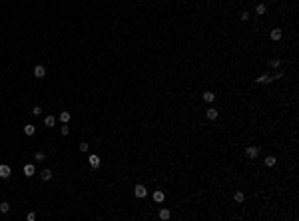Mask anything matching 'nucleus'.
Listing matches in <instances>:
<instances>
[{
    "instance_id": "23",
    "label": "nucleus",
    "mask_w": 299,
    "mask_h": 221,
    "mask_svg": "<svg viewBox=\"0 0 299 221\" xmlns=\"http://www.w3.org/2000/svg\"><path fill=\"white\" fill-rule=\"evenodd\" d=\"M32 114H34V116H40V114H42V108H40V106H34Z\"/></svg>"
},
{
    "instance_id": "25",
    "label": "nucleus",
    "mask_w": 299,
    "mask_h": 221,
    "mask_svg": "<svg viewBox=\"0 0 299 221\" xmlns=\"http://www.w3.org/2000/svg\"><path fill=\"white\" fill-rule=\"evenodd\" d=\"M26 219H28V221H34V219H36V213H34V211H30V213L26 215Z\"/></svg>"
},
{
    "instance_id": "3",
    "label": "nucleus",
    "mask_w": 299,
    "mask_h": 221,
    "mask_svg": "<svg viewBox=\"0 0 299 221\" xmlns=\"http://www.w3.org/2000/svg\"><path fill=\"white\" fill-rule=\"evenodd\" d=\"M88 161H90V166L94 167V169H96V167H100V163H102L100 155H96V154H92V155H90V157H88Z\"/></svg>"
},
{
    "instance_id": "20",
    "label": "nucleus",
    "mask_w": 299,
    "mask_h": 221,
    "mask_svg": "<svg viewBox=\"0 0 299 221\" xmlns=\"http://www.w3.org/2000/svg\"><path fill=\"white\" fill-rule=\"evenodd\" d=\"M255 12H257L259 16H261V14H265V6H263V4H257V6H255Z\"/></svg>"
},
{
    "instance_id": "9",
    "label": "nucleus",
    "mask_w": 299,
    "mask_h": 221,
    "mask_svg": "<svg viewBox=\"0 0 299 221\" xmlns=\"http://www.w3.org/2000/svg\"><path fill=\"white\" fill-rule=\"evenodd\" d=\"M201 98H203V102H208V104H210V102H213V100H215V94H213V92H203V96H201Z\"/></svg>"
},
{
    "instance_id": "2",
    "label": "nucleus",
    "mask_w": 299,
    "mask_h": 221,
    "mask_svg": "<svg viewBox=\"0 0 299 221\" xmlns=\"http://www.w3.org/2000/svg\"><path fill=\"white\" fill-rule=\"evenodd\" d=\"M245 155H247L249 159H255V157L259 155V147H257V145H255V147H253V145H249V147L245 149Z\"/></svg>"
},
{
    "instance_id": "12",
    "label": "nucleus",
    "mask_w": 299,
    "mask_h": 221,
    "mask_svg": "<svg viewBox=\"0 0 299 221\" xmlns=\"http://www.w3.org/2000/svg\"><path fill=\"white\" fill-rule=\"evenodd\" d=\"M205 116H208V120H215L217 118V110L215 108H210V110L205 112Z\"/></svg>"
},
{
    "instance_id": "26",
    "label": "nucleus",
    "mask_w": 299,
    "mask_h": 221,
    "mask_svg": "<svg viewBox=\"0 0 299 221\" xmlns=\"http://www.w3.org/2000/svg\"><path fill=\"white\" fill-rule=\"evenodd\" d=\"M281 76H283V72H275V74L271 76V80H277V78H281Z\"/></svg>"
},
{
    "instance_id": "15",
    "label": "nucleus",
    "mask_w": 299,
    "mask_h": 221,
    "mask_svg": "<svg viewBox=\"0 0 299 221\" xmlns=\"http://www.w3.org/2000/svg\"><path fill=\"white\" fill-rule=\"evenodd\" d=\"M44 123L48 126V128H52V126L56 123V118H54V116H46V118H44Z\"/></svg>"
},
{
    "instance_id": "18",
    "label": "nucleus",
    "mask_w": 299,
    "mask_h": 221,
    "mask_svg": "<svg viewBox=\"0 0 299 221\" xmlns=\"http://www.w3.org/2000/svg\"><path fill=\"white\" fill-rule=\"evenodd\" d=\"M281 38V30L275 28V30H271V40H279Z\"/></svg>"
},
{
    "instance_id": "17",
    "label": "nucleus",
    "mask_w": 299,
    "mask_h": 221,
    "mask_svg": "<svg viewBox=\"0 0 299 221\" xmlns=\"http://www.w3.org/2000/svg\"><path fill=\"white\" fill-rule=\"evenodd\" d=\"M170 209H160V219H170Z\"/></svg>"
},
{
    "instance_id": "14",
    "label": "nucleus",
    "mask_w": 299,
    "mask_h": 221,
    "mask_svg": "<svg viewBox=\"0 0 299 221\" xmlns=\"http://www.w3.org/2000/svg\"><path fill=\"white\" fill-rule=\"evenodd\" d=\"M275 163H277V159L273 157V155H267V157H265V166L267 167H273Z\"/></svg>"
},
{
    "instance_id": "28",
    "label": "nucleus",
    "mask_w": 299,
    "mask_h": 221,
    "mask_svg": "<svg viewBox=\"0 0 299 221\" xmlns=\"http://www.w3.org/2000/svg\"><path fill=\"white\" fill-rule=\"evenodd\" d=\"M241 20H243V22H245V20H249V12H243V14H241Z\"/></svg>"
},
{
    "instance_id": "24",
    "label": "nucleus",
    "mask_w": 299,
    "mask_h": 221,
    "mask_svg": "<svg viewBox=\"0 0 299 221\" xmlns=\"http://www.w3.org/2000/svg\"><path fill=\"white\" fill-rule=\"evenodd\" d=\"M269 64H271V66H273V68H279V66H281V62H279V60H277V58H273V60H271V62H269Z\"/></svg>"
},
{
    "instance_id": "13",
    "label": "nucleus",
    "mask_w": 299,
    "mask_h": 221,
    "mask_svg": "<svg viewBox=\"0 0 299 221\" xmlns=\"http://www.w3.org/2000/svg\"><path fill=\"white\" fill-rule=\"evenodd\" d=\"M40 177H42V181H50V179H52V171H50V169H44V171L40 173Z\"/></svg>"
},
{
    "instance_id": "27",
    "label": "nucleus",
    "mask_w": 299,
    "mask_h": 221,
    "mask_svg": "<svg viewBox=\"0 0 299 221\" xmlns=\"http://www.w3.org/2000/svg\"><path fill=\"white\" fill-rule=\"evenodd\" d=\"M80 152H88V144H80Z\"/></svg>"
},
{
    "instance_id": "6",
    "label": "nucleus",
    "mask_w": 299,
    "mask_h": 221,
    "mask_svg": "<svg viewBox=\"0 0 299 221\" xmlns=\"http://www.w3.org/2000/svg\"><path fill=\"white\" fill-rule=\"evenodd\" d=\"M34 173H36V169H34V166H32V163H26V166H24V175L32 177Z\"/></svg>"
},
{
    "instance_id": "21",
    "label": "nucleus",
    "mask_w": 299,
    "mask_h": 221,
    "mask_svg": "<svg viewBox=\"0 0 299 221\" xmlns=\"http://www.w3.org/2000/svg\"><path fill=\"white\" fill-rule=\"evenodd\" d=\"M60 133H62V135H68V133H70V128H68L66 123H62V128H60Z\"/></svg>"
},
{
    "instance_id": "10",
    "label": "nucleus",
    "mask_w": 299,
    "mask_h": 221,
    "mask_svg": "<svg viewBox=\"0 0 299 221\" xmlns=\"http://www.w3.org/2000/svg\"><path fill=\"white\" fill-rule=\"evenodd\" d=\"M24 133H26V135H34V133H36V128H34L32 123H26V126H24Z\"/></svg>"
},
{
    "instance_id": "16",
    "label": "nucleus",
    "mask_w": 299,
    "mask_h": 221,
    "mask_svg": "<svg viewBox=\"0 0 299 221\" xmlns=\"http://www.w3.org/2000/svg\"><path fill=\"white\" fill-rule=\"evenodd\" d=\"M0 211H2V213H8V211H10V203H8V201H2V203H0Z\"/></svg>"
},
{
    "instance_id": "1",
    "label": "nucleus",
    "mask_w": 299,
    "mask_h": 221,
    "mask_svg": "<svg viewBox=\"0 0 299 221\" xmlns=\"http://www.w3.org/2000/svg\"><path fill=\"white\" fill-rule=\"evenodd\" d=\"M134 195H136V197H140V199H142V197H146V195H148V189H146L144 185L140 183V185H136V187H134Z\"/></svg>"
},
{
    "instance_id": "22",
    "label": "nucleus",
    "mask_w": 299,
    "mask_h": 221,
    "mask_svg": "<svg viewBox=\"0 0 299 221\" xmlns=\"http://www.w3.org/2000/svg\"><path fill=\"white\" fill-rule=\"evenodd\" d=\"M44 157H46L44 152H38V154H36V161H44Z\"/></svg>"
},
{
    "instance_id": "11",
    "label": "nucleus",
    "mask_w": 299,
    "mask_h": 221,
    "mask_svg": "<svg viewBox=\"0 0 299 221\" xmlns=\"http://www.w3.org/2000/svg\"><path fill=\"white\" fill-rule=\"evenodd\" d=\"M58 118H60V122H62V123H68V122H70V112H60Z\"/></svg>"
},
{
    "instance_id": "8",
    "label": "nucleus",
    "mask_w": 299,
    "mask_h": 221,
    "mask_svg": "<svg viewBox=\"0 0 299 221\" xmlns=\"http://www.w3.org/2000/svg\"><path fill=\"white\" fill-rule=\"evenodd\" d=\"M255 82H257V84H269V82H271V76H269V74H263V76L257 78Z\"/></svg>"
},
{
    "instance_id": "7",
    "label": "nucleus",
    "mask_w": 299,
    "mask_h": 221,
    "mask_svg": "<svg viewBox=\"0 0 299 221\" xmlns=\"http://www.w3.org/2000/svg\"><path fill=\"white\" fill-rule=\"evenodd\" d=\"M152 197H154L155 203H162V201L166 199V195H164V191H154V195H152Z\"/></svg>"
},
{
    "instance_id": "19",
    "label": "nucleus",
    "mask_w": 299,
    "mask_h": 221,
    "mask_svg": "<svg viewBox=\"0 0 299 221\" xmlns=\"http://www.w3.org/2000/svg\"><path fill=\"white\" fill-rule=\"evenodd\" d=\"M233 199H235L237 203H241V201H243V199H245V195H243V193H241V191H235V195H233Z\"/></svg>"
},
{
    "instance_id": "5",
    "label": "nucleus",
    "mask_w": 299,
    "mask_h": 221,
    "mask_svg": "<svg viewBox=\"0 0 299 221\" xmlns=\"http://www.w3.org/2000/svg\"><path fill=\"white\" fill-rule=\"evenodd\" d=\"M34 76H36V78H44L46 76V68L42 66V64H38V66L34 68Z\"/></svg>"
},
{
    "instance_id": "4",
    "label": "nucleus",
    "mask_w": 299,
    "mask_h": 221,
    "mask_svg": "<svg viewBox=\"0 0 299 221\" xmlns=\"http://www.w3.org/2000/svg\"><path fill=\"white\" fill-rule=\"evenodd\" d=\"M12 173V169L8 166H0V179H8Z\"/></svg>"
}]
</instances>
